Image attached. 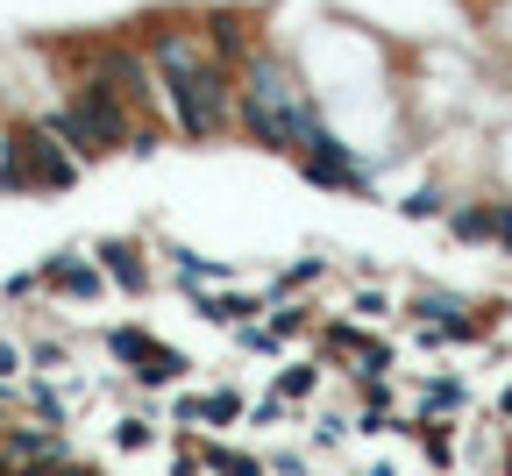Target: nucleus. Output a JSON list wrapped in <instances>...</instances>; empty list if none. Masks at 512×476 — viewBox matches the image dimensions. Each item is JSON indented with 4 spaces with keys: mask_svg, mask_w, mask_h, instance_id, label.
I'll return each instance as SVG.
<instances>
[{
    "mask_svg": "<svg viewBox=\"0 0 512 476\" xmlns=\"http://www.w3.org/2000/svg\"><path fill=\"white\" fill-rule=\"evenodd\" d=\"M320 128H328V107H320V93L306 86L299 57L264 36V43L235 64V135L292 164Z\"/></svg>",
    "mask_w": 512,
    "mask_h": 476,
    "instance_id": "f257e3e1",
    "label": "nucleus"
},
{
    "mask_svg": "<svg viewBox=\"0 0 512 476\" xmlns=\"http://www.w3.org/2000/svg\"><path fill=\"white\" fill-rule=\"evenodd\" d=\"M57 135H64V143H72L79 150V164L93 171V164H114V157H128V135H136V107H128L121 93H107L100 79H72V86H64V100L43 114Z\"/></svg>",
    "mask_w": 512,
    "mask_h": 476,
    "instance_id": "f03ea898",
    "label": "nucleus"
},
{
    "mask_svg": "<svg viewBox=\"0 0 512 476\" xmlns=\"http://www.w3.org/2000/svg\"><path fill=\"white\" fill-rule=\"evenodd\" d=\"M8 135H15V164H22V192H29V199H72V192H79L86 164H79V150L64 143L43 114L8 121Z\"/></svg>",
    "mask_w": 512,
    "mask_h": 476,
    "instance_id": "7ed1b4c3",
    "label": "nucleus"
},
{
    "mask_svg": "<svg viewBox=\"0 0 512 476\" xmlns=\"http://www.w3.org/2000/svg\"><path fill=\"white\" fill-rule=\"evenodd\" d=\"M292 171L313 185V192H342V199H377V164L349 143V135L328 121V128H320L313 135V143L292 157Z\"/></svg>",
    "mask_w": 512,
    "mask_h": 476,
    "instance_id": "20e7f679",
    "label": "nucleus"
},
{
    "mask_svg": "<svg viewBox=\"0 0 512 476\" xmlns=\"http://www.w3.org/2000/svg\"><path fill=\"white\" fill-rule=\"evenodd\" d=\"M36 278H43V299L50 306H107L114 285H107V270L93 263V242H64L36 263Z\"/></svg>",
    "mask_w": 512,
    "mask_h": 476,
    "instance_id": "39448f33",
    "label": "nucleus"
},
{
    "mask_svg": "<svg viewBox=\"0 0 512 476\" xmlns=\"http://www.w3.org/2000/svg\"><path fill=\"white\" fill-rule=\"evenodd\" d=\"M93 263L107 270V285L121 299H150L157 292V249L143 235H93Z\"/></svg>",
    "mask_w": 512,
    "mask_h": 476,
    "instance_id": "423d86ee",
    "label": "nucleus"
},
{
    "mask_svg": "<svg viewBox=\"0 0 512 476\" xmlns=\"http://www.w3.org/2000/svg\"><path fill=\"white\" fill-rule=\"evenodd\" d=\"M249 420V398L235 384H214V391H171V427H192V434H221V427H242Z\"/></svg>",
    "mask_w": 512,
    "mask_h": 476,
    "instance_id": "0eeeda50",
    "label": "nucleus"
},
{
    "mask_svg": "<svg viewBox=\"0 0 512 476\" xmlns=\"http://www.w3.org/2000/svg\"><path fill=\"white\" fill-rule=\"evenodd\" d=\"M200 29H207V43H214L228 64H242L256 43L271 36V29H264V8H235V0H221V8H200Z\"/></svg>",
    "mask_w": 512,
    "mask_h": 476,
    "instance_id": "6e6552de",
    "label": "nucleus"
},
{
    "mask_svg": "<svg viewBox=\"0 0 512 476\" xmlns=\"http://www.w3.org/2000/svg\"><path fill=\"white\" fill-rule=\"evenodd\" d=\"M448 235L463 249H491V221H498V199H448Z\"/></svg>",
    "mask_w": 512,
    "mask_h": 476,
    "instance_id": "1a4fd4ad",
    "label": "nucleus"
},
{
    "mask_svg": "<svg viewBox=\"0 0 512 476\" xmlns=\"http://www.w3.org/2000/svg\"><path fill=\"white\" fill-rule=\"evenodd\" d=\"M164 441V420H150V413H114L107 420V448L114 455H143V448H157Z\"/></svg>",
    "mask_w": 512,
    "mask_h": 476,
    "instance_id": "9d476101",
    "label": "nucleus"
},
{
    "mask_svg": "<svg viewBox=\"0 0 512 476\" xmlns=\"http://www.w3.org/2000/svg\"><path fill=\"white\" fill-rule=\"evenodd\" d=\"M320 384H328V363H320V356H306V363H285V370L271 377V391H285L292 405H313V398H320Z\"/></svg>",
    "mask_w": 512,
    "mask_h": 476,
    "instance_id": "9b49d317",
    "label": "nucleus"
},
{
    "mask_svg": "<svg viewBox=\"0 0 512 476\" xmlns=\"http://www.w3.org/2000/svg\"><path fill=\"white\" fill-rule=\"evenodd\" d=\"M413 413H448V420H456V413H470V384H463V377H434V384L420 391V405H413Z\"/></svg>",
    "mask_w": 512,
    "mask_h": 476,
    "instance_id": "f8f14e48",
    "label": "nucleus"
},
{
    "mask_svg": "<svg viewBox=\"0 0 512 476\" xmlns=\"http://www.w3.org/2000/svg\"><path fill=\"white\" fill-rule=\"evenodd\" d=\"M29 377V342H22V327H0V391H22Z\"/></svg>",
    "mask_w": 512,
    "mask_h": 476,
    "instance_id": "ddd939ff",
    "label": "nucleus"
},
{
    "mask_svg": "<svg viewBox=\"0 0 512 476\" xmlns=\"http://www.w3.org/2000/svg\"><path fill=\"white\" fill-rule=\"evenodd\" d=\"M448 199H456L448 185H420V192L399 199V214H406V221H441V214H448Z\"/></svg>",
    "mask_w": 512,
    "mask_h": 476,
    "instance_id": "4468645a",
    "label": "nucleus"
},
{
    "mask_svg": "<svg viewBox=\"0 0 512 476\" xmlns=\"http://www.w3.org/2000/svg\"><path fill=\"white\" fill-rule=\"evenodd\" d=\"M349 313H356V320H392L399 306H392V292H377V285H356V292H349Z\"/></svg>",
    "mask_w": 512,
    "mask_h": 476,
    "instance_id": "2eb2a0df",
    "label": "nucleus"
},
{
    "mask_svg": "<svg viewBox=\"0 0 512 476\" xmlns=\"http://www.w3.org/2000/svg\"><path fill=\"white\" fill-rule=\"evenodd\" d=\"M491 249L512 256V199H498V221H491Z\"/></svg>",
    "mask_w": 512,
    "mask_h": 476,
    "instance_id": "dca6fc26",
    "label": "nucleus"
},
{
    "mask_svg": "<svg viewBox=\"0 0 512 476\" xmlns=\"http://www.w3.org/2000/svg\"><path fill=\"white\" fill-rule=\"evenodd\" d=\"M491 420H498V427H512V384L498 391V405H491Z\"/></svg>",
    "mask_w": 512,
    "mask_h": 476,
    "instance_id": "f3484780",
    "label": "nucleus"
},
{
    "mask_svg": "<svg viewBox=\"0 0 512 476\" xmlns=\"http://www.w3.org/2000/svg\"><path fill=\"white\" fill-rule=\"evenodd\" d=\"M505 469H512V448H505Z\"/></svg>",
    "mask_w": 512,
    "mask_h": 476,
    "instance_id": "a211bd4d",
    "label": "nucleus"
}]
</instances>
